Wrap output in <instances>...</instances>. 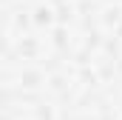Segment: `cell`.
<instances>
[{"mask_svg": "<svg viewBox=\"0 0 122 120\" xmlns=\"http://www.w3.org/2000/svg\"><path fill=\"white\" fill-rule=\"evenodd\" d=\"M111 60H114V66L122 72V26L114 31V37H111Z\"/></svg>", "mask_w": 122, "mask_h": 120, "instance_id": "6da1fadb", "label": "cell"}]
</instances>
